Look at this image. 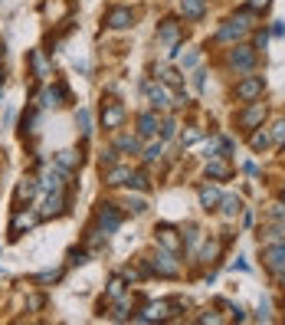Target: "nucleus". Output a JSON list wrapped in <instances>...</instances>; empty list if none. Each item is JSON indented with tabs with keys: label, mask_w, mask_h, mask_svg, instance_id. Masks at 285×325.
Listing matches in <instances>:
<instances>
[{
	"label": "nucleus",
	"mask_w": 285,
	"mask_h": 325,
	"mask_svg": "<svg viewBox=\"0 0 285 325\" xmlns=\"http://www.w3.org/2000/svg\"><path fill=\"white\" fill-rule=\"evenodd\" d=\"M62 95H66V89H46V92H43V102H39V105H59V99H62Z\"/></svg>",
	"instance_id": "obj_16"
},
{
	"label": "nucleus",
	"mask_w": 285,
	"mask_h": 325,
	"mask_svg": "<svg viewBox=\"0 0 285 325\" xmlns=\"http://www.w3.org/2000/svg\"><path fill=\"white\" fill-rule=\"evenodd\" d=\"M75 161H79V155H75V151H59V155H56V164H59L62 171H66V168H75Z\"/></svg>",
	"instance_id": "obj_17"
},
{
	"label": "nucleus",
	"mask_w": 285,
	"mask_h": 325,
	"mask_svg": "<svg viewBox=\"0 0 285 325\" xmlns=\"http://www.w3.org/2000/svg\"><path fill=\"white\" fill-rule=\"evenodd\" d=\"M151 269H154V273H161V276H177V263L171 260V250H164V253H157L154 260L148 263Z\"/></svg>",
	"instance_id": "obj_2"
},
{
	"label": "nucleus",
	"mask_w": 285,
	"mask_h": 325,
	"mask_svg": "<svg viewBox=\"0 0 285 325\" xmlns=\"http://www.w3.org/2000/svg\"><path fill=\"white\" fill-rule=\"evenodd\" d=\"M207 174H210V177H220V181H223V177H229V168H226L223 161H210V164H207Z\"/></svg>",
	"instance_id": "obj_18"
},
{
	"label": "nucleus",
	"mask_w": 285,
	"mask_h": 325,
	"mask_svg": "<svg viewBox=\"0 0 285 325\" xmlns=\"http://www.w3.org/2000/svg\"><path fill=\"white\" fill-rule=\"evenodd\" d=\"M121 289H125V282H121V279H118V276H115V279L108 282V296H112V299H118V296H121Z\"/></svg>",
	"instance_id": "obj_26"
},
{
	"label": "nucleus",
	"mask_w": 285,
	"mask_h": 325,
	"mask_svg": "<svg viewBox=\"0 0 285 325\" xmlns=\"http://www.w3.org/2000/svg\"><path fill=\"white\" fill-rule=\"evenodd\" d=\"M259 7H269V0H253V10H259Z\"/></svg>",
	"instance_id": "obj_34"
},
{
	"label": "nucleus",
	"mask_w": 285,
	"mask_h": 325,
	"mask_svg": "<svg viewBox=\"0 0 285 325\" xmlns=\"http://www.w3.org/2000/svg\"><path fill=\"white\" fill-rule=\"evenodd\" d=\"M128 184H131V188H138V191H148V177H144V174H131Z\"/></svg>",
	"instance_id": "obj_25"
},
{
	"label": "nucleus",
	"mask_w": 285,
	"mask_h": 325,
	"mask_svg": "<svg viewBox=\"0 0 285 325\" xmlns=\"http://www.w3.org/2000/svg\"><path fill=\"white\" fill-rule=\"evenodd\" d=\"M118 151H138V138L135 135H121L118 138Z\"/></svg>",
	"instance_id": "obj_20"
},
{
	"label": "nucleus",
	"mask_w": 285,
	"mask_h": 325,
	"mask_svg": "<svg viewBox=\"0 0 285 325\" xmlns=\"http://www.w3.org/2000/svg\"><path fill=\"white\" fill-rule=\"evenodd\" d=\"M102 119H105L108 128H118V125H121V119H125V109L118 105V102H108V109L102 112Z\"/></svg>",
	"instance_id": "obj_7"
},
{
	"label": "nucleus",
	"mask_w": 285,
	"mask_h": 325,
	"mask_svg": "<svg viewBox=\"0 0 285 325\" xmlns=\"http://www.w3.org/2000/svg\"><path fill=\"white\" fill-rule=\"evenodd\" d=\"M223 213H226V217L239 213V197H223Z\"/></svg>",
	"instance_id": "obj_21"
},
{
	"label": "nucleus",
	"mask_w": 285,
	"mask_h": 325,
	"mask_svg": "<svg viewBox=\"0 0 285 325\" xmlns=\"http://www.w3.org/2000/svg\"><path fill=\"white\" fill-rule=\"evenodd\" d=\"M262 115H266V109H262V105H253V109H246V112L239 115V125H256Z\"/></svg>",
	"instance_id": "obj_13"
},
{
	"label": "nucleus",
	"mask_w": 285,
	"mask_h": 325,
	"mask_svg": "<svg viewBox=\"0 0 285 325\" xmlns=\"http://www.w3.org/2000/svg\"><path fill=\"white\" fill-rule=\"evenodd\" d=\"M157 155H161V145H151V148L148 151H144V158H148V161H154V158Z\"/></svg>",
	"instance_id": "obj_31"
},
{
	"label": "nucleus",
	"mask_w": 285,
	"mask_h": 325,
	"mask_svg": "<svg viewBox=\"0 0 285 325\" xmlns=\"http://www.w3.org/2000/svg\"><path fill=\"white\" fill-rule=\"evenodd\" d=\"M154 233H157V240H161L164 250H171V253L180 250V240H177V230H174V227H157Z\"/></svg>",
	"instance_id": "obj_3"
},
{
	"label": "nucleus",
	"mask_w": 285,
	"mask_h": 325,
	"mask_svg": "<svg viewBox=\"0 0 285 325\" xmlns=\"http://www.w3.org/2000/svg\"><path fill=\"white\" fill-rule=\"evenodd\" d=\"M128 177H131V171H128V168H112V171L105 174V181H108V184H125Z\"/></svg>",
	"instance_id": "obj_15"
},
{
	"label": "nucleus",
	"mask_w": 285,
	"mask_h": 325,
	"mask_svg": "<svg viewBox=\"0 0 285 325\" xmlns=\"http://www.w3.org/2000/svg\"><path fill=\"white\" fill-rule=\"evenodd\" d=\"M99 224L105 227V233H112V230H118V224H121V217L112 210V204H102L99 207Z\"/></svg>",
	"instance_id": "obj_4"
},
{
	"label": "nucleus",
	"mask_w": 285,
	"mask_h": 325,
	"mask_svg": "<svg viewBox=\"0 0 285 325\" xmlns=\"http://www.w3.org/2000/svg\"><path fill=\"white\" fill-rule=\"evenodd\" d=\"M259 92H262V76H249V79H242L239 86H236V95H239L242 102H253Z\"/></svg>",
	"instance_id": "obj_1"
},
{
	"label": "nucleus",
	"mask_w": 285,
	"mask_h": 325,
	"mask_svg": "<svg viewBox=\"0 0 285 325\" xmlns=\"http://www.w3.org/2000/svg\"><path fill=\"white\" fill-rule=\"evenodd\" d=\"M174 131H177V122H174V119H168V122H164V128H161V135H164V138H171Z\"/></svg>",
	"instance_id": "obj_28"
},
{
	"label": "nucleus",
	"mask_w": 285,
	"mask_h": 325,
	"mask_svg": "<svg viewBox=\"0 0 285 325\" xmlns=\"http://www.w3.org/2000/svg\"><path fill=\"white\" fill-rule=\"evenodd\" d=\"M272 217H285V207H275V210H272Z\"/></svg>",
	"instance_id": "obj_35"
},
{
	"label": "nucleus",
	"mask_w": 285,
	"mask_h": 325,
	"mask_svg": "<svg viewBox=\"0 0 285 325\" xmlns=\"http://www.w3.org/2000/svg\"><path fill=\"white\" fill-rule=\"evenodd\" d=\"M79 125H82V131H86V135H92V115H89L86 109L79 112Z\"/></svg>",
	"instance_id": "obj_24"
},
{
	"label": "nucleus",
	"mask_w": 285,
	"mask_h": 325,
	"mask_svg": "<svg viewBox=\"0 0 285 325\" xmlns=\"http://www.w3.org/2000/svg\"><path fill=\"white\" fill-rule=\"evenodd\" d=\"M217 253H220V243H217V240H213V243H207V246H203V260H207V263H210L213 257H217Z\"/></svg>",
	"instance_id": "obj_27"
},
{
	"label": "nucleus",
	"mask_w": 285,
	"mask_h": 325,
	"mask_svg": "<svg viewBox=\"0 0 285 325\" xmlns=\"http://www.w3.org/2000/svg\"><path fill=\"white\" fill-rule=\"evenodd\" d=\"M33 66H36V73H39V76H46V63L39 59V53H33Z\"/></svg>",
	"instance_id": "obj_30"
},
{
	"label": "nucleus",
	"mask_w": 285,
	"mask_h": 325,
	"mask_svg": "<svg viewBox=\"0 0 285 325\" xmlns=\"http://www.w3.org/2000/svg\"><path fill=\"white\" fill-rule=\"evenodd\" d=\"M275 141H285V122L275 125Z\"/></svg>",
	"instance_id": "obj_33"
},
{
	"label": "nucleus",
	"mask_w": 285,
	"mask_h": 325,
	"mask_svg": "<svg viewBox=\"0 0 285 325\" xmlns=\"http://www.w3.org/2000/svg\"><path fill=\"white\" fill-rule=\"evenodd\" d=\"M266 266L269 269H285V240H282V246H269L266 250Z\"/></svg>",
	"instance_id": "obj_6"
},
{
	"label": "nucleus",
	"mask_w": 285,
	"mask_h": 325,
	"mask_svg": "<svg viewBox=\"0 0 285 325\" xmlns=\"http://www.w3.org/2000/svg\"><path fill=\"white\" fill-rule=\"evenodd\" d=\"M246 26H249V23H242V17H239V20H229V23L223 26V30H220V40H233V37H242V33H246Z\"/></svg>",
	"instance_id": "obj_10"
},
{
	"label": "nucleus",
	"mask_w": 285,
	"mask_h": 325,
	"mask_svg": "<svg viewBox=\"0 0 285 325\" xmlns=\"http://www.w3.org/2000/svg\"><path fill=\"white\" fill-rule=\"evenodd\" d=\"M161 79L168 82V86H180V73H174V69H168V66L161 69Z\"/></svg>",
	"instance_id": "obj_22"
},
{
	"label": "nucleus",
	"mask_w": 285,
	"mask_h": 325,
	"mask_svg": "<svg viewBox=\"0 0 285 325\" xmlns=\"http://www.w3.org/2000/svg\"><path fill=\"white\" fill-rule=\"evenodd\" d=\"M200 204L210 210V207H217L220 204V191L217 188H200Z\"/></svg>",
	"instance_id": "obj_14"
},
{
	"label": "nucleus",
	"mask_w": 285,
	"mask_h": 325,
	"mask_svg": "<svg viewBox=\"0 0 285 325\" xmlns=\"http://www.w3.org/2000/svg\"><path fill=\"white\" fill-rule=\"evenodd\" d=\"M33 194V184H20L17 188V197H30Z\"/></svg>",
	"instance_id": "obj_32"
},
{
	"label": "nucleus",
	"mask_w": 285,
	"mask_h": 325,
	"mask_svg": "<svg viewBox=\"0 0 285 325\" xmlns=\"http://www.w3.org/2000/svg\"><path fill=\"white\" fill-rule=\"evenodd\" d=\"M131 20H135V17H131V10L118 7V10H112V13L105 17V23L112 26V30H125V26H131Z\"/></svg>",
	"instance_id": "obj_5"
},
{
	"label": "nucleus",
	"mask_w": 285,
	"mask_h": 325,
	"mask_svg": "<svg viewBox=\"0 0 285 325\" xmlns=\"http://www.w3.org/2000/svg\"><path fill=\"white\" fill-rule=\"evenodd\" d=\"M30 224H33V217H30V213H26V217L20 213V217L13 220V230H20V227H30Z\"/></svg>",
	"instance_id": "obj_29"
},
{
	"label": "nucleus",
	"mask_w": 285,
	"mask_h": 325,
	"mask_svg": "<svg viewBox=\"0 0 285 325\" xmlns=\"http://www.w3.org/2000/svg\"><path fill=\"white\" fill-rule=\"evenodd\" d=\"M144 92H148L151 105H157V109H164V105H168V92H164L161 86H154V82H144Z\"/></svg>",
	"instance_id": "obj_9"
},
{
	"label": "nucleus",
	"mask_w": 285,
	"mask_h": 325,
	"mask_svg": "<svg viewBox=\"0 0 285 325\" xmlns=\"http://www.w3.org/2000/svg\"><path fill=\"white\" fill-rule=\"evenodd\" d=\"M249 145H253L256 151H259V148H266V145H269V135H266V131H256V135L249 138Z\"/></svg>",
	"instance_id": "obj_23"
},
{
	"label": "nucleus",
	"mask_w": 285,
	"mask_h": 325,
	"mask_svg": "<svg viewBox=\"0 0 285 325\" xmlns=\"http://www.w3.org/2000/svg\"><path fill=\"white\" fill-rule=\"evenodd\" d=\"M154 131H157V119H154V115H141V135H154Z\"/></svg>",
	"instance_id": "obj_19"
},
{
	"label": "nucleus",
	"mask_w": 285,
	"mask_h": 325,
	"mask_svg": "<svg viewBox=\"0 0 285 325\" xmlns=\"http://www.w3.org/2000/svg\"><path fill=\"white\" fill-rule=\"evenodd\" d=\"M282 286H285V276H282Z\"/></svg>",
	"instance_id": "obj_36"
},
{
	"label": "nucleus",
	"mask_w": 285,
	"mask_h": 325,
	"mask_svg": "<svg viewBox=\"0 0 285 325\" xmlns=\"http://www.w3.org/2000/svg\"><path fill=\"white\" fill-rule=\"evenodd\" d=\"M233 66L236 69H253V63H256V56H253V50H246V46H239V50H233Z\"/></svg>",
	"instance_id": "obj_8"
},
{
	"label": "nucleus",
	"mask_w": 285,
	"mask_h": 325,
	"mask_svg": "<svg viewBox=\"0 0 285 325\" xmlns=\"http://www.w3.org/2000/svg\"><path fill=\"white\" fill-rule=\"evenodd\" d=\"M157 37H161V40H171V43H174V40L180 37L177 20H164V23H161V30H157Z\"/></svg>",
	"instance_id": "obj_12"
},
{
	"label": "nucleus",
	"mask_w": 285,
	"mask_h": 325,
	"mask_svg": "<svg viewBox=\"0 0 285 325\" xmlns=\"http://www.w3.org/2000/svg\"><path fill=\"white\" fill-rule=\"evenodd\" d=\"M180 10H184V17L200 20L203 17V0H180Z\"/></svg>",
	"instance_id": "obj_11"
}]
</instances>
